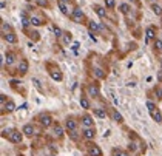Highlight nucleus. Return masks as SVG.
Here are the masks:
<instances>
[{"label":"nucleus","instance_id":"nucleus-1","mask_svg":"<svg viewBox=\"0 0 162 156\" xmlns=\"http://www.w3.org/2000/svg\"><path fill=\"white\" fill-rule=\"evenodd\" d=\"M9 141L13 144H20L23 141V131H19V130H13L9 133Z\"/></svg>","mask_w":162,"mask_h":156},{"label":"nucleus","instance_id":"nucleus-2","mask_svg":"<svg viewBox=\"0 0 162 156\" xmlns=\"http://www.w3.org/2000/svg\"><path fill=\"white\" fill-rule=\"evenodd\" d=\"M82 136L85 139H88V141H93V139L96 138V128L94 127H83Z\"/></svg>","mask_w":162,"mask_h":156},{"label":"nucleus","instance_id":"nucleus-3","mask_svg":"<svg viewBox=\"0 0 162 156\" xmlns=\"http://www.w3.org/2000/svg\"><path fill=\"white\" fill-rule=\"evenodd\" d=\"M39 122H40V125H42L43 128H48V127L53 125V117L45 113V115H40V116H39Z\"/></svg>","mask_w":162,"mask_h":156},{"label":"nucleus","instance_id":"nucleus-4","mask_svg":"<svg viewBox=\"0 0 162 156\" xmlns=\"http://www.w3.org/2000/svg\"><path fill=\"white\" fill-rule=\"evenodd\" d=\"M86 152H88L90 156H102V150H100L99 145H96V144H88Z\"/></svg>","mask_w":162,"mask_h":156},{"label":"nucleus","instance_id":"nucleus-5","mask_svg":"<svg viewBox=\"0 0 162 156\" xmlns=\"http://www.w3.org/2000/svg\"><path fill=\"white\" fill-rule=\"evenodd\" d=\"M28 70H29V63H28V60H26V59H22V60L19 62L17 71H19L20 74H26V73H28Z\"/></svg>","mask_w":162,"mask_h":156},{"label":"nucleus","instance_id":"nucleus-6","mask_svg":"<svg viewBox=\"0 0 162 156\" xmlns=\"http://www.w3.org/2000/svg\"><path fill=\"white\" fill-rule=\"evenodd\" d=\"M22 131H23L25 136L31 138V136H34V134H36V128H34V125H31V124H25L23 128H22Z\"/></svg>","mask_w":162,"mask_h":156},{"label":"nucleus","instance_id":"nucleus-7","mask_svg":"<svg viewBox=\"0 0 162 156\" xmlns=\"http://www.w3.org/2000/svg\"><path fill=\"white\" fill-rule=\"evenodd\" d=\"M86 91H88V96H93V98H99V96H100V90H99V87L94 85V84L88 85Z\"/></svg>","mask_w":162,"mask_h":156},{"label":"nucleus","instance_id":"nucleus-8","mask_svg":"<svg viewBox=\"0 0 162 156\" xmlns=\"http://www.w3.org/2000/svg\"><path fill=\"white\" fill-rule=\"evenodd\" d=\"M71 19L74 20L76 23H80V20L83 19V11L80 8H76L74 11H73V14H71Z\"/></svg>","mask_w":162,"mask_h":156},{"label":"nucleus","instance_id":"nucleus-9","mask_svg":"<svg viewBox=\"0 0 162 156\" xmlns=\"http://www.w3.org/2000/svg\"><path fill=\"white\" fill-rule=\"evenodd\" d=\"M80 122H82L83 127H94V119H93V116H90V115H83Z\"/></svg>","mask_w":162,"mask_h":156},{"label":"nucleus","instance_id":"nucleus-10","mask_svg":"<svg viewBox=\"0 0 162 156\" xmlns=\"http://www.w3.org/2000/svg\"><path fill=\"white\" fill-rule=\"evenodd\" d=\"M65 128H67L68 131H73L77 128V121L73 119V117H68L67 121H65Z\"/></svg>","mask_w":162,"mask_h":156},{"label":"nucleus","instance_id":"nucleus-11","mask_svg":"<svg viewBox=\"0 0 162 156\" xmlns=\"http://www.w3.org/2000/svg\"><path fill=\"white\" fill-rule=\"evenodd\" d=\"M110 116H111V119L114 121V122H117V124H123V116H122L117 110H111Z\"/></svg>","mask_w":162,"mask_h":156},{"label":"nucleus","instance_id":"nucleus-12","mask_svg":"<svg viewBox=\"0 0 162 156\" xmlns=\"http://www.w3.org/2000/svg\"><path fill=\"white\" fill-rule=\"evenodd\" d=\"M150 116H151V119H153L156 124H162V113H161L159 110L151 111V113H150Z\"/></svg>","mask_w":162,"mask_h":156},{"label":"nucleus","instance_id":"nucleus-13","mask_svg":"<svg viewBox=\"0 0 162 156\" xmlns=\"http://www.w3.org/2000/svg\"><path fill=\"white\" fill-rule=\"evenodd\" d=\"M3 39L8 42V44H15L17 42V36H15L13 31H9V33H6V34H3Z\"/></svg>","mask_w":162,"mask_h":156},{"label":"nucleus","instance_id":"nucleus-14","mask_svg":"<svg viewBox=\"0 0 162 156\" xmlns=\"http://www.w3.org/2000/svg\"><path fill=\"white\" fill-rule=\"evenodd\" d=\"M93 115L97 116V117H100V119H105V117L108 116L107 111H105V108H100V107H99V108H94V110H93Z\"/></svg>","mask_w":162,"mask_h":156},{"label":"nucleus","instance_id":"nucleus-15","mask_svg":"<svg viewBox=\"0 0 162 156\" xmlns=\"http://www.w3.org/2000/svg\"><path fill=\"white\" fill-rule=\"evenodd\" d=\"M59 8H60V11L63 15H68V2H63V0H59L57 2Z\"/></svg>","mask_w":162,"mask_h":156},{"label":"nucleus","instance_id":"nucleus-16","mask_svg":"<svg viewBox=\"0 0 162 156\" xmlns=\"http://www.w3.org/2000/svg\"><path fill=\"white\" fill-rule=\"evenodd\" d=\"M5 60H6V65H13L14 60H15V54H14V53H11V51H8L6 54H5Z\"/></svg>","mask_w":162,"mask_h":156},{"label":"nucleus","instance_id":"nucleus-17","mask_svg":"<svg viewBox=\"0 0 162 156\" xmlns=\"http://www.w3.org/2000/svg\"><path fill=\"white\" fill-rule=\"evenodd\" d=\"M50 76H51L54 80H57V82H60V80L63 79L62 73H60V71H57V70H53V71H50Z\"/></svg>","mask_w":162,"mask_h":156},{"label":"nucleus","instance_id":"nucleus-18","mask_svg":"<svg viewBox=\"0 0 162 156\" xmlns=\"http://www.w3.org/2000/svg\"><path fill=\"white\" fill-rule=\"evenodd\" d=\"M79 104H80V107H82L83 110H90L91 108V104H90V100L86 99V98H80Z\"/></svg>","mask_w":162,"mask_h":156},{"label":"nucleus","instance_id":"nucleus-19","mask_svg":"<svg viewBox=\"0 0 162 156\" xmlns=\"http://www.w3.org/2000/svg\"><path fill=\"white\" fill-rule=\"evenodd\" d=\"M88 28H90L91 33H96V31L100 30V25L96 23V22H93V20H90V22H88Z\"/></svg>","mask_w":162,"mask_h":156},{"label":"nucleus","instance_id":"nucleus-20","mask_svg":"<svg viewBox=\"0 0 162 156\" xmlns=\"http://www.w3.org/2000/svg\"><path fill=\"white\" fill-rule=\"evenodd\" d=\"M94 11H96V14L99 15L100 19H104L105 15H107V11H105V8H102V6H97V5L94 6Z\"/></svg>","mask_w":162,"mask_h":156},{"label":"nucleus","instance_id":"nucleus-21","mask_svg":"<svg viewBox=\"0 0 162 156\" xmlns=\"http://www.w3.org/2000/svg\"><path fill=\"white\" fill-rule=\"evenodd\" d=\"M29 22H31V25H32V26H40V25H43V20H42V19H39V17H36V15L29 17Z\"/></svg>","mask_w":162,"mask_h":156},{"label":"nucleus","instance_id":"nucleus-22","mask_svg":"<svg viewBox=\"0 0 162 156\" xmlns=\"http://www.w3.org/2000/svg\"><path fill=\"white\" fill-rule=\"evenodd\" d=\"M151 11H153L156 15H162V8L159 6V5H156V3H151Z\"/></svg>","mask_w":162,"mask_h":156},{"label":"nucleus","instance_id":"nucleus-23","mask_svg":"<svg viewBox=\"0 0 162 156\" xmlns=\"http://www.w3.org/2000/svg\"><path fill=\"white\" fill-rule=\"evenodd\" d=\"M145 34H147V42H150L151 39H154V28H153V26H150V28H147V31H145Z\"/></svg>","mask_w":162,"mask_h":156},{"label":"nucleus","instance_id":"nucleus-24","mask_svg":"<svg viewBox=\"0 0 162 156\" xmlns=\"http://www.w3.org/2000/svg\"><path fill=\"white\" fill-rule=\"evenodd\" d=\"M5 110H6V113H13L15 110V104H14L13 100H8L6 105H5Z\"/></svg>","mask_w":162,"mask_h":156},{"label":"nucleus","instance_id":"nucleus-25","mask_svg":"<svg viewBox=\"0 0 162 156\" xmlns=\"http://www.w3.org/2000/svg\"><path fill=\"white\" fill-rule=\"evenodd\" d=\"M94 76L97 79H105V73H104V70H100V68H94Z\"/></svg>","mask_w":162,"mask_h":156},{"label":"nucleus","instance_id":"nucleus-26","mask_svg":"<svg viewBox=\"0 0 162 156\" xmlns=\"http://www.w3.org/2000/svg\"><path fill=\"white\" fill-rule=\"evenodd\" d=\"M63 44L65 45H69V42H71V39H73V36H71V33H63Z\"/></svg>","mask_w":162,"mask_h":156},{"label":"nucleus","instance_id":"nucleus-27","mask_svg":"<svg viewBox=\"0 0 162 156\" xmlns=\"http://www.w3.org/2000/svg\"><path fill=\"white\" fill-rule=\"evenodd\" d=\"M62 134H63L62 127H59V125H56V127H54V136H57V138H62Z\"/></svg>","mask_w":162,"mask_h":156},{"label":"nucleus","instance_id":"nucleus-28","mask_svg":"<svg viewBox=\"0 0 162 156\" xmlns=\"http://www.w3.org/2000/svg\"><path fill=\"white\" fill-rule=\"evenodd\" d=\"M119 9H121L122 14H128V11H130V5H128V3H122Z\"/></svg>","mask_w":162,"mask_h":156},{"label":"nucleus","instance_id":"nucleus-29","mask_svg":"<svg viewBox=\"0 0 162 156\" xmlns=\"http://www.w3.org/2000/svg\"><path fill=\"white\" fill-rule=\"evenodd\" d=\"M105 6L108 9H113V8L116 6V0H105Z\"/></svg>","mask_w":162,"mask_h":156},{"label":"nucleus","instance_id":"nucleus-30","mask_svg":"<svg viewBox=\"0 0 162 156\" xmlns=\"http://www.w3.org/2000/svg\"><path fill=\"white\" fill-rule=\"evenodd\" d=\"M53 31H54V34H56V37H62L63 36V31L59 28V26H53Z\"/></svg>","mask_w":162,"mask_h":156},{"label":"nucleus","instance_id":"nucleus-31","mask_svg":"<svg viewBox=\"0 0 162 156\" xmlns=\"http://www.w3.org/2000/svg\"><path fill=\"white\" fill-rule=\"evenodd\" d=\"M9 31H11V26L8 25V23H2V34H6V33H9Z\"/></svg>","mask_w":162,"mask_h":156},{"label":"nucleus","instance_id":"nucleus-32","mask_svg":"<svg viewBox=\"0 0 162 156\" xmlns=\"http://www.w3.org/2000/svg\"><path fill=\"white\" fill-rule=\"evenodd\" d=\"M154 48L158 51H162V39H156L154 40Z\"/></svg>","mask_w":162,"mask_h":156},{"label":"nucleus","instance_id":"nucleus-33","mask_svg":"<svg viewBox=\"0 0 162 156\" xmlns=\"http://www.w3.org/2000/svg\"><path fill=\"white\" fill-rule=\"evenodd\" d=\"M147 108H148V111L151 113V111L158 110V107H156V105H154V104H153V102H151V100H148V102H147Z\"/></svg>","mask_w":162,"mask_h":156},{"label":"nucleus","instance_id":"nucleus-34","mask_svg":"<svg viewBox=\"0 0 162 156\" xmlns=\"http://www.w3.org/2000/svg\"><path fill=\"white\" fill-rule=\"evenodd\" d=\"M113 156H130L127 152H123V150H114V155Z\"/></svg>","mask_w":162,"mask_h":156},{"label":"nucleus","instance_id":"nucleus-35","mask_svg":"<svg viewBox=\"0 0 162 156\" xmlns=\"http://www.w3.org/2000/svg\"><path fill=\"white\" fill-rule=\"evenodd\" d=\"M154 93H156V96H158V99H162V88L156 87L154 88Z\"/></svg>","mask_w":162,"mask_h":156},{"label":"nucleus","instance_id":"nucleus-36","mask_svg":"<svg viewBox=\"0 0 162 156\" xmlns=\"http://www.w3.org/2000/svg\"><path fill=\"white\" fill-rule=\"evenodd\" d=\"M39 6H48V0H37Z\"/></svg>","mask_w":162,"mask_h":156},{"label":"nucleus","instance_id":"nucleus-37","mask_svg":"<svg viewBox=\"0 0 162 156\" xmlns=\"http://www.w3.org/2000/svg\"><path fill=\"white\" fill-rule=\"evenodd\" d=\"M69 136H71L73 139H77V131L73 130V131H69Z\"/></svg>","mask_w":162,"mask_h":156},{"label":"nucleus","instance_id":"nucleus-38","mask_svg":"<svg viewBox=\"0 0 162 156\" xmlns=\"http://www.w3.org/2000/svg\"><path fill=\"white\" fill-rule=\"evenodd\" d=\"M158 79H159V82H162V70L158 73Z\"/></svg>","mask_w":162,"mask_h":156},{"label":"nucleus","instance_id":"nucleus-39","mask_svg":"<svg viewBox=\"0 0 162 156\" xmlns=\"http://www.w3.org/2000/svg\"><path fill=\"white\" fill-rule=\"evenodd\" d=\"M2 133H3V136H5V134H9V133H11V131H9V130H3V131H2Z\"/></svg>","mask_w":162,"mask_h":156},{"label":"nucleus","instance_id":"nucleus-40","mask_svg":"<svg viewBox=\"0 0 162 156\" xmlns=\"http://www.w3.org/2000/svg\"><path fill=\"white\" fill-rule=\"evenodd\" d=\"M161 68H162V60H161Z\"/></svg>","mask_w":162,"mask_h":156},{"label":"nucleus","instance_id":"nucleus-41","mask_svg":"<svg viewBox=\"0 0 162 156\" xmlns=\"http://www.w3.org/2000/svg\"><path fill=\"white\" fill-rule=\"evenodd\" d=\"M50 156H56V155H50Z\"/></svg>","mask_w":162,"mask_h":156},{"label":"nucleus","instance_id":"nucleus-42","mask_svg":"<svg viewBox=\"0 0 162 156\" xmlns=\"http://www.w3.org/2000/svg\"><path fill=\"white\" fill-rule=\"evenodd\" d=\"M63 2H68V0H63Z\"/></svg>","mask_w":162,"mask_h":156}]
</instances>
